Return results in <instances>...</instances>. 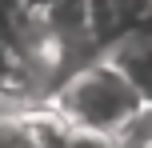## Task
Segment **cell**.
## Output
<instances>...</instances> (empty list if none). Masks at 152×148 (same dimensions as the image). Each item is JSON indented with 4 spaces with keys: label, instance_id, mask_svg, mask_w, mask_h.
<instances>
[{
    "label": "cell",
    "instance_id": "cell-1",
    "mask_svg": "<svg viewBox=\"0 0 152 148\" xmlns=\"http://www.w3.org/2000/svg\"><path fill=\"white\" fill-rule=\"evenodd\" d=\"M68 132L116 136L120 124L140 108V96L128 88V80L100 56V60L76 68L44 104Z\"/></svg>",
    "mask_w": 152,
    "mask_h": 148
},
{
    "label": "cell",
    "instance_id": "cell-2",
    "mask_svg": "<svg viewBox=\"0 0 152 148\" xmlns=\"http://www.w3.org/2000/svg\"><path fill=\"white\" fill-rule=\"evenodd\" d=\"M0 148H68V128L48 108H4Z\"/></svg>",
    "mask_w": 152,
    "mask_h": 148
},
{
    "label": "cell",
    "instance_id": "cell-3",
    "mask_svg": "<svg viewBox=\"0 0 152 148\" xmlns=\"http://www.w3.org/2000/svg\"><path fill=\"white\" fill-rule=\"evenodd\" d=\"M104 60L128 80V88L140 96V104H152V32H136V36L116 40L104 52Z\"/></svg>",
    "mask_w": 152,
    "mask_h": 148
},
{
    "label": "cell",
    "instance_id": "cell-4",
    "mask_svg": "<svg viewBox=\"0 0 152 148\" xmlns=\"http://www.w3.org/2000/svg\"><path fill=\"white\" fill-rule=\"evenodd\" d=\"M120 148H152V104H140L116 132Z\"/></svg>",
    "mask_w": 152,
    "mask_h": 148
},
{
    "label": "cell",
    "instance_id": "cell-5",
    "mask_svg": "<svg viewBox=\"0 0 152 148\" xmlns=\"http://www.w3.org/2000/svg\"><path fill=\"white\" fill-rule=\"evenodd\" d=\"M56 4H60V0H20V8L32 12V16H44L48 8H56Z\"/></svg>",
    "mask_w": 152,
    "mask_h": 148
}]
</instances>
